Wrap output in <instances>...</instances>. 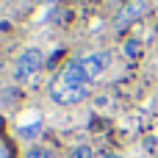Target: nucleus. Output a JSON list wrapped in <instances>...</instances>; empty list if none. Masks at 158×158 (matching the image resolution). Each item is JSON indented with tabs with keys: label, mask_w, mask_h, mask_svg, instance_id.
I'll return each mask as SVG.
<instances>
[{
	"label": "nucleus",
	"mask_w": 158,
	"mask_h": 158,
	"mask_svg": "<svg viewBox=\"0 0 158 158\" xmlns=\"http://www.w3.org/2000/svg\"><path fill=\"white\" fill-rule=\"evenodd\" d=\"M42 67V50L39 47H25L14 64V81H28L31 75H36Z\"/></svg>",
	"instance_id": "obj_1"
},
{
	"label": "nucleus",
	"mask_w": 158,
	"mask_h": 158,
	"mask_svg": "<svg viewBox=\"0 0 158 158\" xmlns=\"http://www.w3.org/2000/svg\"><path fill=\"white\" fill-rule=\"evenodd\" d=\"M50 94H53V100H56V103H61V106H72V103H81L89 92H86V89H81V86H67V83L58 78V81L53 83Z\"/></svg>",
	"instance_id": "obj_2"
},
{
	"label": "nucleus",
	"mask_w": 158,
	"mask_h": 158,
	"mask_svg": "<svg viewBox=\"0 0 158 158\" xmlns=\"http://www.w3.org/2000/svg\"><path fill=\"white\" fill-rule=\"evenodd\" d=\"M144 11H147V3H144V0H128V3L117 11V17H114V28H117V31L128 28V25L136 22Z\"/></svg>",
	"instance_id": "obj_3"
},
{
	"label": "nucleus",
	"mask_w": 158,
	"mask_h": 158,
	"mask_svg": "<svg viewBox=\"0 0 158 158\" xmlns=\"http://www.w3.org/2000/svg\"><path fill=\"white\" fill-rule=\"evenodd\" d=\"M61 81H64L67 86H81V89H86V86L92 83V78H89L86 69H83V58H72V61L64 67Z\"/></svg>",
	"instance_id": "obj_4"
},
{
	"label": "nucleus",
	"mask_w": 158,
	"mask_h": 158,
	"mask_svg": "<svg viewBox=\"0 0 158 158\" xmlns=\"http://www.w3.org/2000/svg\"><path fill=\"white\" fill-rule=\"evenodd\" d=\"M108 67V53H89V56H83V69H86V75L94 81L103 69Z\"/></svg>",
	"instance_id": "obj_5"
},
{
	"label": "nucleus",
	"mask_w": 158,
	"mask_h": 158,
	"mask_svg": "<svg viewBox=\"0 0 158 158\" xmlns=\"http://www.w3.org/2000/svg\"><path fill=\"white\" fill-rule=\"evenodd\" d=\"M42 131V122H39V117L31 122V125H19V136H25V139H31V136H36Z\"/></svg>",
	"instance_id": "obj_6"
},
{
	"label": "nucleus",
	"mask_w": 158,
	"mask_h": 158,
	"mask_svg": "<svg viewBox=\"0 0 158 158\" xmlns=\"http://www.w3.org/2000/svg\"><path fill=\"white\" fill-rule=\"evenodd\" d=\"M28 158H53V153H50L47 147H42V144H33V147L28 150Z\"/></svg>",
	"instance_id": "obj_7"
},
{
	"label": "nucleus",
	"mask_w": 158,
	"mask_h": 158,
	"mask_svg": "<svg viewBox=\"0 0 158 158\" xmlns=\"http://www.w3.org/2000/svg\"><path fill=\"white\" fill-rule=\"evenodd\" d=\"M72 158H92V147L89 144H78L72 150Z\"/></svg>",
	"instance_id": "obj_8"
},
{
	"label": "nucleus",
	"mask_w": 158,
	"mask_h": 158,
	"mask_svg": "<svg viewBox=\"0 0 158 158\" xmlns=\"http://www.w3.org/2000/svg\"><path fill=\"white\" fill-rule=\"evenodd\" d=\"M139 50H142V44H139L136 39H131V42L125 44V56H139Z\"/></svg>",
	"instance_id": "obj_9"
},
{
	"label": "nucleus",
	"mask_w": 158,
	"mask_h": 158,
	"mask_svg": "<svg viewBox=\"0 0 158 158\" xmlns=\"http://www.w3.org/2000/svg\"><path fill=\"white\" fill-rule=\"evenodd\" d=\"M103 158H122V156H103Z\"/></svg>",
	"instance_id": "obj_10"
}]
</instances>
